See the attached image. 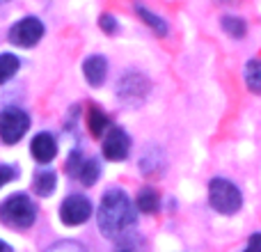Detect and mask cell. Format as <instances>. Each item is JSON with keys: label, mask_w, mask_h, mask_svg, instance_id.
<instances>
[{"label": "cell", "mask_w": 261, "mask_h": 252, "mask_svg": "<svg viewBox=\"0 0 261 252\" xmlns=\"http://www.w3.org/2000/svg\"><path fill=\"white\" fill-rule=\"evenodd\" d=\"M128 149H130V138L126 135V131L119 129V126H113L103 140V156L108 161H124L128 156Z\"/></svg>", "instance_id": "ba28073f"}, {"label": "cell", "mask_w": 261, "mask_h": 252, "mask_svg": "<svg viewBox=\"0 0 261 252\" xmlns=\"http://www.w3.org/2000/svg\"><path fill=\"white\" fill-rule=\"evenodd\" d=\"M41 37H44V23L35 16L21 18V21L9 30V39L16 46H23V48H32Z\"/></svg>", "instance_id": "5b68a950"}, {"label": "cell", "mask_w": 261, "mask_h": 252, "mask_svg": "<svg viewBox=\"0 0 261 252\" xmlns=\"http://www.w3.org/2000/svg\"><path fill=\"white\" fill-rule=\"evenodd\" d=\"M90 216H92V204L85 195H69L62 202V207H60V218L69 227L83 225Z\"/></svg>", "instance_id": "8992f818"}, {"label": "cell", "mask_w": 261, "mask_h": 252, "mask_svg": "<svg viewBox=\"0 0 261 252\" xmlns=\"http://www.w3.org/2000/svg\"><path fill=\"white\" fill-rule=\"evenodd\" d=\"M117 92H119V99L128 106H135L140 101H144L149 92V81L142 76V73H126V76L119 81L117 85Z\"/></svg>", "instance_id": "52a82bcc"}, {"label": "cell", "mask_w": 261, "mask_h": 252, "mask_svg": "<svg viewBox=\"0 0 261 252\" xmlns=\"http://www.w3.org/2000/svg\"><path fill=\"white\" fill-rule=\"evenodd\" d=\"M115 252H142V241H140V236H133L130 232H126L119 236Z\"/></svg>", "instance_id": "ac0fdd59"}, {"label": "cell", "mask_w": 261, "mask_h": 252, "mask_svg": "<svg viewBox=\"0 0 261 252\" xmlns=\"http://www.w3.org/2000/svg\"><path fill=\"white\" fill-rule=\"evenodd\" d=\"M30 117L18 108H7L0 113V140L5 144H16L25 135Z\"/></svg>", "instance_id": "277c9868"}, {"label": "cell", "mask_w": 261, "mask_h": 252, "mask_svg": "<svg viewBox=\"0 0 261 252\" xmlns=\"http://www.w3.org/2000/svg\"><path fill=\"white\" fill-rule=\"evenodd\" d=\"M99 177H101V165H99V161H94V158L85 161L81 167H78V179H81L85 186L96 184Z\"/></svg>", "instance_id": "5bb4252c"}, {"label": "cell", "mask_w": 261, "mask_h": 252, "mask_svg": "<svg viewBox=\"0 0 261 252\" xmlns=\"http://www.w3.org/2000/svg\"><path fill=\"white\" fill-rule=\"evenodd\" d=\"M245 83H248V87L254 94L261 92V69H259L257 60H250L248 67H245Z\"/></svg>", "instance_id": "e0dca14e"}, {"label": "cell", "mask_w": 261, "mask_h": 252, "mask_svg": "<svg viewBox=\"0 0 261 252\" xmlns=\"http://www.w3.org/2000/svg\"><path fill=\"white\" fill-rule=\"evenodd\" d=\"M222 28H225L231 37H236V39H239V37H243L245 30H248V26H245L243 18H236V16H225V18H222Z\"/></svg>", "instance_id": "d6986e66"}, {"label": "cell", "mask_w": 261, "mask_h": 252, "mask_svg": "<svg viewBox=\"0 0 261 252\" xmlns=\"http://www.w3.org/2000/svg\"><path fill=\"white\" fill-rule=\"evenodd\" d=\"M18 67H21V62H18L16 55H12V53L0 55V83H7L18 71Z\"/></svg>", "instance_id": "9a60e30c"}, {"label": "cell", "mask_w": 261, "mask_h": 252, "mask_svg": "<svg viewBox=\"0 0 261 252\" xmlns=\"http://www.w3.org/2000/svg\"><path fill=\"white\" fill-rule=\"evenodd\" d=\"M135 9H138L140 18H142V21L147 23V26L151 28V30L156 32L158 37H165V35H167V23L163 21L161 16H156V14H153V12H149L147 7H142V5H135Z\"/></svg>", "instance_id": "8fae6325"}, {"label": "cell", "mask_w": 261, "mask_h": 252, "mask_svg": "<svg viewBox=\"0 0 261 252\" xmlns=\"http://www.w3.org/2000/svg\"><path fill=\"white\" fill-rule=\"evenodd\" d=\"M208 202H211V207L216 209V211L229 216V213H236L241 209L243 195H241V190L236 188L231 181L213 179L211 184H208Z\"/></svg>", "instance_id": "3957f363"}, {"label": "cell", "mask_w": 261, "mask_h": 252, "mask_svg": "<svg viewBox=\"0 0 261 252\" xmlns=\"http://www.w3.org/2000/svg\"><path fill=\"white\" fill-rule=\"evenodd\" d=\"M101 28H103L108 35H113V32H117V21H115L110 14H106V16H101Z\"/></svg>", "instance_id": "7402d4cb"}, {"label": "cell", "mask_w": 261, "mask_h": 252, "mask_svg": "<svg viewBox=\"0 0 261 252\" xmlns=\"http://www.w3.org/2000/svg\"><path fill=\"white\" fill-rule=\"evenodd\" d=\"M16 177V170L12 165H0V186H5L7 181H12Z\"/></svg>", "instance_id": "44dd1931"}, {"label": "cell", "mask_w": 261, "mask_h": 252, "mask_svg": "<svg viewBox=\"0 0 261 252\" xmlns=\"http://www.w3.org/2000/svg\"><path fill=\"white\" fill-rule=\"evenodd\" d=\"M87 126H90V133L94 135V138L103 135V131L108 129V117H106L103 110L96 108V106H92L90 115H87Z\"/></svg>", "instance_id": "7c38bea8"}, {"label": "cell", "mask_w": 261, "mask_h": 252, "mask_svg": "<svg viewBox=\"0 0 261 252\" xmlns=\"http://www.w3.org/2000/svg\"><path fill=\"white\" fill-rule=\"evenodd\" d=\"M96 220H99L101 234L108 236V239H119L122 234L130 232V227L135 225V209L130 204L128 195L119 188L108 190L101 199Z\"/></svg>", "instance_id": "6da1fadb"}, {"label": "cell", "mask_w": 261, "mask_h": 252, "mask_svg": "<svg viewBox=\"0 0 261 252\" xmlns=\"http://www.w3.org/2000/svg\"><path fill=\"white\" fill-rule=\"evenodd\" d=\"M37 218L32 199L23 193H16L0 204V220L9 227H30Z\"/></svg>", "instance_id": "7a4b0ae2"}, {"label": "cell", "mask_w": 261, "mask_h": 252, "mask_svg": "<svg viewBox=\"0 0 261 252\" xmlns=\"http://www.w3.org/2000/svg\"><path fill=\"white\" fill-rule=\"evenodd\" d=\"M83 73H85L87 83H90L92 87L103 85L106 73H108V62H106V58H101V55H92V58H87L85 64H83Z\"/></svg>", "instance_id": "30bf717a"}, {"label": "cell", "mask_w": 261, "mask_h": 252, "mask_svg": "<svg viewBox=\"0 0 261 252\" xmlns=\"http://www.w3.org/2000/svg\"><path fill=\"white\" fill-rule=\"evenodd\" d=\"M46 252H87V250L81 243H76V241H60V243L50 245Z\"/></svg>", "instance_id": "ffe728a7"}, {"label": "cell", "mask_w": 261, "mask_h": 252, "mask_svg": "<svg viewBox=\"0 0 261 252\" xmlns=\"http://www.w3.org/2000/svg\"><path fill=\"white\" fill-rule=\"evenodd\" d=\"M0 252H12V248H9L7 243H3V241H0Z\"/></svg>", "instance_id": "cb8c5ba5"}, {"label": "cell", "mask_w": 261, "mask_h": 252, "mask_svg": "<svg viewBox=\"0 0 261 252\" xmlns=\"http://www.w3.org/2000/svg\"><path fill=\"white\" fill-rule=\"evenodd\" d=\"M32 156L39 163H50L58 154V144H55V138L50 133H39L30 144Z\"/></svg>", "instance_id": "9c48e42d"}, {"label": "cell", "mask_w": 261, "mask_h": 252, "mask_svg": "<svg viewBox=\"0 0 261 252\" xmlns=\"http://www.w3.org/2000/svg\"><path fill=\"white\" fill-rule=\"evenodd\" d=\"M245 252H261V234H252V239H250V245Z\"/></svg>", "instance_id": "603a6c76"}, {"label": "cell", "mask_w": 261, "mask_h": 252, "mask_svg": "<svg viewBox=\"0 0 261 252\" xmlns=\"http://www.w3.org/2000/svg\"><path fill=\"white\" fill-rule=\"evenodd\" d=\"M138 207L144 213H153L158 209V193L153 188H142L138 195Z\"/></svg>", "instance_id": "2e32d148"}, {"label": "cell", "mask_w": 261, "mask_h": 252, "mask_svg": "<svg viewBox=\"0 0 261 252\" xmlns=\"http://www.w3.org/2000/svg\"><path fill=\"white\" fill-rule=\"evenodd\" d=\"M55 181H58V177H55L53 170H41L39 174L35 177V190L41 197H48L55 188Z\"/></svg>", "instance_id": "4fadbf2b"}]
</instances>
